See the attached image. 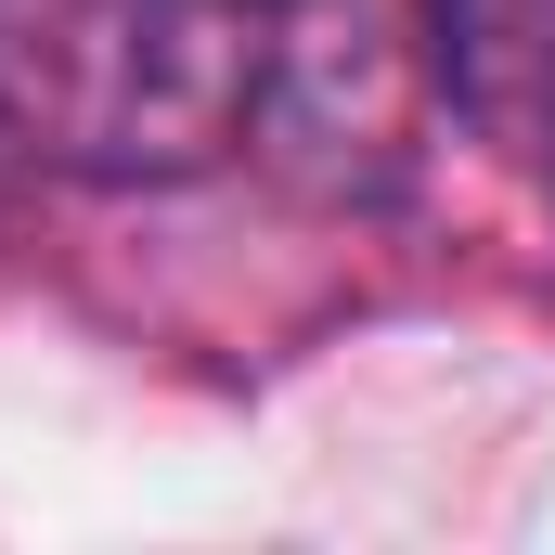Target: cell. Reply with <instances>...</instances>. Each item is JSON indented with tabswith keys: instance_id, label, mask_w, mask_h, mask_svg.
Masks as SVG:
<instances>
[{
	"instance_id": "7a4b0ae2",
	"label": "cell",
	"mask_w": 555,
	"mask_h": 555,
	"mask_svg": "<svg viewBox=\"0 0 555 555\" xmlns=\"http://www.w3.org/2000/svg\"><path fill=\"white\" fill-rule=\"evenodd\" d=\"M426 65L439 104L555 194V0H426Z\"/></svg>"
},
{
	"instance_id": "6da1fadb",
	"label": "cell",
	"mask_w": 555,
	"mask_h": 555,
	"mask_svg": "<svg viewBox=\"0 0 555 555\" xmlns=\"http://www.w3.org/2000/svg\"><path fill=\"white\" fill-rule=\"evenodd\" d=\"M284 78V0H0V142L52 181H207Z\"/></svg>"
}]
</instances>
